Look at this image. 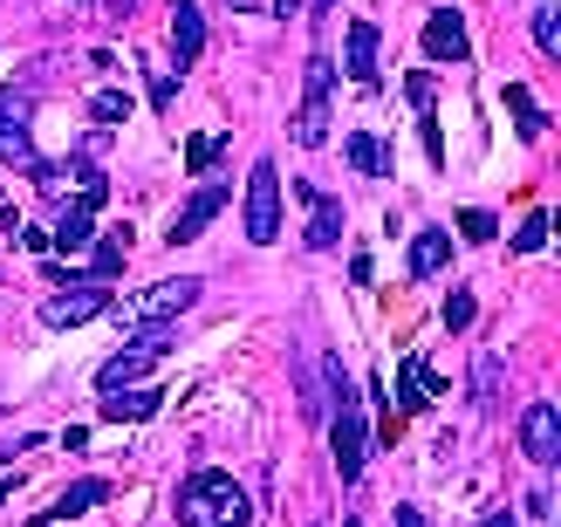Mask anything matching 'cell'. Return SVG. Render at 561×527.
Returning a JSON list of instances; mask_svg holds the SVG:
<instances>
[{"mask_svg":"<svg viewBox=\"0 0 561 527\" xmlns=\"http://www.w3.org/2000/svg\"><path fill=\"white\" fill-rule=\"evenodd\" d=\"M254 520V501L233 473H192L179 486V527H247Z\"/></svg>","mask_w":561,"mask_h":527,"instance_id":"6da1fadb","label":"cell"},{"mask_svg":"<svg viewBox=\"0 0 561 527\" xmlns=\"http://www.w3.org/2000/svg\"><path fill=\"white\" fill-rule=\"evenodd\" d=\"M199 295H206L199 274H179V282H158V288L130 295V301H110V316H117L124 329H151V322H179Z\"/></svg>","mask_w":561,"mask_h":527,"instance_id":"7a4b0ae2","label":"cell"},{"mask_svg":"<svg viewBox=\"0 0 561 527\" xmlns=\"http://www.w3.org/2000/svg\"><path fill=\"white\" fill-rule=\"evenodd\" d=\"M329 446H335V473H343V486L363 480V466H370V432H363V404L356 391L343 383V370H335V419H329Z\"/></svg>","mask_w":561,"mask_h":527,"instance_id":"3957f363","label":"cell"},{"mask_svg":"<svg viewBox=\"0 0 561 527\" xmlns=\"http://www.w3.org/2000/svg\"><path fill=\"white\" fill-rule=\"evenodd\" d=\"M247 240L254 247H274L280 240V164L274 158H254V172H247Z\"/></svg>","mask_w":561,"mask_h":527,"instance_id":"277c9868","label":"cell"},{"mask_svg":"<svg viewBox=\"0 0 561 527\" xmlns=\"http://www.w3.org/2000/svg\"><path fill=\"white\" fill-rule=\"evenodd\" d=\"M329 96H335V62L329 55H308V82H301V117H295V145L316 151L329 137Z\"/></svg>","mask_w":561,"mask_h":527,"instance_id":"5b68a950","label":"cell"},{"mask_svg":"<svg viewBox=\"0 0 561 527\" xmlns=\"http://www.w3.org/2000/svg\"><path fill=\"white\" fill-rule=\"evenodd\" d=\"M110 301H117V295H110L103 282H62V288L42 301V322L48 329H82V322L110 316Z\"/></svg>","mask_w":561,"mask_h":527,"instance_id":"8992f818","label":"cell"},{"mask_svg":"<svg viewBox=\"0 0 561 527\" xmlns=\"http://www.w3.org/2000/svg\"><path fill=\"white\" fill-rule=\"evenodd\" d=\"M35 96L27 90H0V164H21V172H35Z\"/></svg>","mask_w":561,"mask_h":527,"instance_id":"52a82bcc","label":"cell"},{"mask_svg":"<svg viewBox=\"0 0 561 527\" xmlns=\"http://www.w3.org/2000/svg\"><path fill=\"white\" fill-rule=\"evenodd\" d=\"M295 199L308 206V254H329V247H343V199H329L322 185H308V179H295Z\"/></svg>","mask_w":561,"mask_h":527,"instance_id":"ba28073f","label":"cell"},{"mask_svg":"<svg viewBox=\"0 0 561 527\" xmlns=\"http://www.w3.org/2000/svg\"><path fill=\"white\" fill-rule=\"evenodd\" d=\"M520 452H527V466H535V473H548V466L561 459V411H554L548 398L520 411Z\"/></svg>","mask_w":561,"mask_h":527,"instance_id":"9c48e42d","label":"cell"},{"mask_svg":"<svg viewBox=\"0 0 561 527\" xmlns=\"http://www.w3.org/2000/svg\"><path fill=\"white\" fill-rule=\"evenodd\" d=\"M227 199H233L227 185H199V192H192V199L172 213V227H164V247H192V240H199L219 213H227Z\"/></svg>","mask_w":561,"mask_h":527,"instance_id":"30bf717a","label":"cell"},{"mask_svg":"<svg viewBox=\"0 0 561 527\" xmlns=\"http://www.w3.org/2000/svg\"><path fill=\"white\" fill-rule=\"evenodd\" d=\"M377 21H350V35H343V76L356 82V90H377Z\"/></svg>","mask_w":561,"mask_h":527,"instance_id":"8fae6325","label":"cell"},{"mask_svg":"<svg viewBox=\"0 0 561 527\" xmlns=\"http://www.w3.org/2000/svg\"><path fill=\"white\" fill-rule=\"evenodd\" d=\"M158 404H164V391H151V383H130V391H103L96 419H103V425H145V419H158Z\"/></svg>","mask_w":561,"mask_h":527,"instance_id":"7c38bea8","label":"cell"},{"mask_svg":"<svg viewBox=\"0 0 561 527\" xmlns=\"http://www.w3.org/2000/svg\"><path fill=\"white\" fill-rule=\"evenodd\" d=\"M425 55H432V62H466V55H472V35H466L459 8H438L425 21Z\"/></svg>","mask_w":561,"mask_h":527,"instance_id":"4fadbf2b","label":"cell"},{"mask_svg":"<svg viewBox=\"0 0 561 527\" xmlns=\"http://www.w3.org/2000/svg\"><path fill=\"white\" fill-rule=\"evenodd\" d=\"M199 48H206V21H199V8H192V0H172V62H179V76L199 62Z\"/></svg>","mask_w":561,"mask_h":527,"instance_id":"5bb4252c","label":"cell"},{"mask_svg":"<svg viewBox=\"0 0 561 527\" xmlns=\"http://www.w3.org/2000/svg\"><path fill=\"white\" fill-rule=\"evenodd\" d=\"M110 501V480H76L69 493H55V501H48V514H35L42 527H62L69 514H90V507H103Z\"/></svg>","mask_w":561,"mask_h":527,"instance_id":"9a60e30c","label":"cell"},{"mask_svg":"<svg viewBox=\"0 0 561 527\" xmlns=\"http://www.w3.org/2000/svg\"><path fill=\"white\" fill-rule=\"evenodd\" d=\"M90 227H96V206L90 199L62 206V219H55V233H48V254H82V247H90Z\"/></svg>","mask_w":561,"mask_h":527,"instance_id":"2e32d148","label":"cell"},{"mask_svg":"<svg viewBox=\"0 0 561 527\" xmlns=\"http://www.w3.org/2000/svg\"><path fill=\"white\" fill-rule=\"evenodd\" d=\"M453 261V233L445 227H425V233H411V274L417 282H432V274Z\"/></svg>","mask_w":561,"mask_h":527,"instance_id":"e0dca14e","label":"cell"},{"mask_svg":"<svg viewBox=\"0 0 561 527\" xmlns=\"http://www.w3.org/2000/svg\"><path fill=\"white\" fill-rule=\"evenodd\" d=\"M343 158L356 164L363 179H383V172H390V145H383L377 130H350V137H343Z\"/></svg>","mask_w":561,"mask_h":527,"instance_id":"ac0fdd59","label":"cell"},{"mask_svg":"<svg viewBox=\"0 0 561 527\" xmlns=\"http://www.w3.org/2000/svg\"><path fill=\"white\" fill-rule=\"evenodd\" d=\"M124 254H130V227H110L103 240H96V254H90V282H117V274H124Z\"/></svg>","mask_w":561,"mask_h":527,"instance_id":"d6986e66","label":"cell"},{"mask_svg":"<svg viewBox=\"0 0 561 527\" xmlns=\"http://www.w3.org/2000/svg\"><path fill=\"white\" fill-rule=\"evenodd\" d=\"M507 110H514V124H520V137H527V145H535V137H548V110H541L535 96H527L520 82H507Z\"/></svg>","mask_w":561,"mask_h":527,"instance_id":"ffe728a7","label":"cell"},{"mask_svg":"<svg viewBox=\"0 0 561 527\" xmlns=\"http://www.w3.org/2000/svg\"><path fill=\"white\" fill-rule=\"evenodd\" d=\"M76 172H82V158H62V164H48V158H35V185H42V199H69V185H76Z\"/></svg>","mask_w":561,"mask_h":527,"instance_id":"44dd1931","label":"cell"},{"mask_svg":"<svg viewBox=\"0 0 561 527\" xmlns=\"http://www.w3.org/2000/svg\"><path fill=\"white\" fill-rule=\"evenodd\" d=\"M472 398H480V411L500 404V356L493 350H480V364H472Z\"/></svg>","mask_w":561,"mask_h":527,"instance_id":"7402d4cb","label":"cell"},{"mask_svg":"<svg viewBox=\"0 0 561 527\" xmlns=\"http://www.w3.org/2000/svg\"><path fill=\"white\" fill-rule=\"evenodd\" d=\"M472 316H480V301H472V288H453V295H445V309H438V322L453 329V336H459V329H472Z\"/></svg>","mask_w":561,"mask_h":527,"instance_id":"603a6c76","label":"cell"},{"mask_svg":"<svg viewBox=\"0 0 561 527\" xmlns=\"http://www.w3.org/2000/svg\"><path fill=\"white\" fill-rule=\"evenodd\" d=\"M459 233H466L472 247H486V240H500V219H493L486 206H466V213H459Z\"/></svg>","mask_w":561,"mask_h":527,"instance_id":"cb8c5ba5","label":"cell"},{"mask_svg":"<svg viewBox=\"0 0 561 527\" xmlns=\"http://www.w3.org/2000/svg\"><path fill=\"white\" fill-rule=\"evenodd\" d=\"M90 117H96V124H130V96H124V90H96V96H90Z\"/></svg>","mask_w":561,"mask_h":527,"instance_id":"d4e9b609","label":"cell"},{"mask_svg":"<svg viewBox=\"0 0 561 527\" xmlns=\"http://www.w3.org/2000/svg\"><path fill=\"white\" fill-rule=\"evenodd\" d=\"M227 137H233V130H206V137H192V145H185V164H192V172H206V164L227 151Z\"/></svg>","mask_w":561,"mask_h":527,"instance_id":"484cf974","label":"cell"},{"mask_svg":"<svg viewBox=\"0 0 561 527\" xmlns=\"http://www.w3.org/2000/svg\"><path fill=\"white\" fill-rule=\"evenodd\" d=\"M541 247H548V213H527L514 233V254H541Z\"/></svg>","mask_w":561,"mask_h":527,"instance_id":"4316f807","label":"cell"},{"mask_svg":"<svg viewBox=\"0 0 561 527\" xmlns=\"http://www.w3.org/2000/svg\"><path fill=\"white\" fill-rule=\"evenodd\" d=\"M535 48H541V55H561V14H554V8L535 14Z\"/></svg>","mask_w":561,"mask_h":527,"instance_id":"83f0119b","label":"cell"},{"mask_svg":"<svg viewBox=\"0 0 561 527\" xmlns=\"http://www.w3.org/2000/svg\"><path fill=\"white\" fill-rule=\"evenodd\" d=\"M179 103V76H151V110H172Z\"/></svg>","mask_w":561,"mask_h":527,"instance_id":"f1b7e54d","label":"cell"},{"mask_svg":"<svg viewBox=\"0 0 561 527\" xmlns=\"http://www.w3.org/2000/svg\"><path fill=\"white\" fill-rule=\"evenodd\" d=\"M404 96L417 103V117H432V76H411V82H404Z\"/></svg>","mask_w":561,"mask_h":527,"instance_id":"f546056e","label":"cell"},{"mask_svg":"<svg viewBox=\"0 0 561 527\" xmlns=\"http://www.w3.org/2000/svg\"><path fill=\"white\" fill-rule=\"evenodd\" d=\"M398 527H432V514H425V507H411V501H404V507H398Z\"/></svg>","mask_w":561,"mask_h":527,"instance_id":"4dcf8cb0","label":"cell"},{"mask_svg":"<svg viewBox=\"0 0 561 527\" xmlns=\"http://www.w3.org/2000/svg\"><path fill=\"white\" fill-rule=\"evenodd\" d=\"M301 8H308V0H267V14H280V21H295Z\"/></svg>","mask_w":561,"mask_h":527,"instance_id":"1f68e13d","label":"cell"},{"mask_svg":"<svg viewBox=\"0 0 561 527\" xmlns=\"http://www.w3.org/2000/svg\"><path fill=\"white\" fill-rule=\"evenodd\" d=\"M480 527H520V520H514L507 507H493V514H480Z\"/></svg>","mask_w":561,"mask_h":527,"instance_id":"d6a6232c","label":"cell"},{"mask_svg":"<svg viewBox=\"0 0 561 527\" xmlns=\"http://www.w3.org/2000/svg\"><path fill=\"white\" fill-rule=\"evenodd\" d=\"M233 14H267V0H227Z\"/></svg>","mask_w":561,"mask_h":527,"instance_id":"836d02e7","label":"cell"},{"mask_svg":"<svg viewBox=\"0 0 561 527\" xmlns=\"http://www.w3.org/2000/svg\"><path fill=\"white\" fill-rule=\"evenodd\" d=\"M308 8H316V14H329V8H335V0H308Z\"/></svg>","mask_w":561,"mask_h":527,"instance_id":"e575fe53","label":"cell"},{"mask_svg":"<svg viewBox=\"0 0 561 527\" xmlns=\"http://www.w3.org/2000/svg\"><path fill=\"white\" fill-rule=\"evenodd\" d=\"M0 507H8V480H0Z\"/></svg>","mask_w":561,"mask_h":527,"instance_id":"d590c367","label":"cell"},{"mask_svg":"<svg viewBox=\"0 0 561 527\" xmlns=\"http://www.w3.org/2000/svg\"><path fill=\"white\" fill-rule=\"evenodd\" d=\"M343 527H363V520H343Z\"/></svg>","mask_w":561,"mask_h":527,"instance_id":"8d00e7d4","label":"cell"}]
</instances>
